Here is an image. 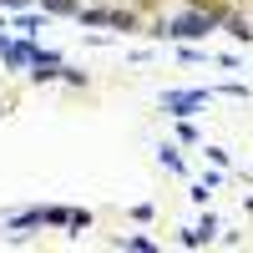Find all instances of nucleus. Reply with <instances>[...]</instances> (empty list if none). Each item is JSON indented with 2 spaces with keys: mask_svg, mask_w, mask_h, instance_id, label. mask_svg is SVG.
Listing matches in <instances>:
<instances>
[{
  "mask_svg": "<svg viewBox=\"0 0 253 253\" xmlns=\"http://www.w3.org/2000/svg\"><path fill=\"white\" fill-rule=\"evenodd\" d=\"M208 31H213V20H208V15H203V20H198V15H187V20H177V31H172V36H208Z\"/></svg>",
  "mask_w": 253,
  "mask_h": 253,
  "instance_id": "obj_2",
  "label": "nucleus"
},
{
  "mask_svg": "<svg viewBox=\"0 0 253 253\" xmlns=\"http://www.w3.org/2000/svg\"><path fill=\"white\" fill-rule=\"evenodd\" d=\"M162 107H167V112H177V117H187L193 107H203V91H167V96H162Z\"/></svg>",
  "mask_w": 253,
  "mask_h": 253,
  "instance_id": "obj_1",
  "label": "nucleus"
}]
</instances>
